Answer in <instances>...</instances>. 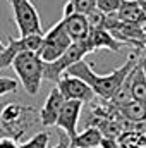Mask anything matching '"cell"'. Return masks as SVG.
Here are the masks:
<instances>
[{"label": "cell", "mask_w": 146, "mask_h": 148, "mask_svg": "<svg viewBox=\"0 0 146 148\" xmlns=\"http://www.w3.org/2000/svg\"><path fill=\"white\" fill-rule=\"evenodd\" d=\"M141 7H143V12H145V16H146V2L145 3H141Z\"/></svg>", "instance_id": "25"}, {"label": "cell", "mask_w": 146, "mask_h": 148, "mask_svg": "<svg viewBox=\"0 0 146 148\" xmlns=\"http://www.w3.org/2000/svg\"><path fill=\"white\" fill-rule=\"evenodd\" d=\"M119 114L131 122H146V103L139 100H127L117 105Z\"/></svg>", "instance_id": "16"}, {"label": "cell", "mask_w": 146, "mask_h": 148, "mask_svg": "<svg viewBox=\"0 0 146 148\" xmlns=\"http://www.w3.org/2000/svg\"><path fill=\"white\" fill-rule=\"evenodd\" d=\"M12 12H14V21L19 29L21 36L28 35H43L41 29V19L38 14L33 0H9Z\"/></svg>", "instance_id": "6"}, {"label": "cell", "mask_w": 146, "mask_h": 148, "mask_svg": "<svg viewBox=\"0 0 146 148\" xmlns=\"http://www.w3.org/2000/svg\"><path fill=\"white\" fill-rule=\"evenodd\" d=\"M62 24L65 28V33L69 35V38L72 41H83L86 40L91 28H89V23H88V17L84 14H79V12H72V14H67V16H62Z\"/></svg>", "instance_id": "12"}, {"label": "cell", "mask_w": 146, "mask_h": 148, "mask_svg": "<svg viewBox=\"0 0 146 148\" xmlns=\"http://www.w3.org/2000/svg\"><path fill=\"white\" fill-rule=\"evenodd\" d=\"M129 93L132 100L146 103V73L143 66V55H139L136 66L129 73Z\"/></svg>", "instance_id": "13"}, {"label": "cell", "mask_w": 146, "mask_h": 148, "mask_svg": "<svg viewBox=\"0 0 146 148\" xmlns=\"http://www.w3.org/2000/svg\"><path fill=\"white\" fill-rule=\"evenodd\" d=\"M19 83L12 77H7V76H0V97L3 95H9V93H14L17 90Z\"/></svg>", "instance_id": "20"}, {"label": "cell", "mask_w": 146, "mask_h": 148, "mask_svg": "<svg viewBox=\"0 0 146 148\" xmlns=\"http://www.w3.org/2000/svg\"><path fill=\"white\" fill-rule=\"evenodd\" d=\"M100 148H119V147H117L115 138H107V136H103L102 141H100Z\"/></svg>", "instance_id": "22"}, {"label": "cell", "mask_w": 146, "mask_h": 148, "mask_svg": "<svg viewBox=\"0 0 146 148\" xmlns=\"http://www.w3.org/2000/svg\"><path fill=\"white\" fill-rule=\"evenodd\" d=\"M86 43L89 47V52L95 50H112V52H120L124 43L119 41L110 31L103 29V28H95L89 31V35L86 38Z\"/></svg>", "instance_id": "11"}, {"label": "cell", "mask_w": 146, "mask_h": 148, "mask_svg": "<svg viewBox=\"0 0 146 148\" xmlns=\"http://www.w3.org/2000/svg\"><path fill=\"white\" fill-rule=\"evenodd\" d=\"M115 17L122 23L129 24H143L146 23V16L143 12V7L138 0H122L119 10L115 12Z\"/></svg>", "instance_id": "14"}, {"label": "cell", "mask_w": 146, "mask_h": 148, "mask_svg": "<svg viewBox=\"0 0 146 148\" xmlns=\"http://www.w3.org/2000/svg\"><path fill=\"white\" fill-rule=\"evenodd\" d=\"M122 0H96V9L103 14H115Z\"/></svg>", "instance_id": "19"}, {"label": "cell", "mask_w": 146, "mask_h": 148, "mask_svg": "<svg viewBox=\"0 0 146 148\" xmlns=\"http://www.w3.org/2000/svg\"><path fill=\"white\" fill-rule=\"evenodd\" d=\"M138 59H139V50L134 52V53H131V55L127 57V60H126L120 67L113 69V71L108 73V74H96L91 69L89 64H86L84 60H77V62L72 64L71 67H67V71L64 74L76 76V77L83 79V81L95 91V95H98V97H102V98H105V100H112L113 95L117 93V90L120 88V84L124 83V79L127 77V74L131 73L132 67L136 66Z\"/></svg>", "instance_id": "1"}, {"label": "cell", "mask_w": 146, "mask_h": 148, "mask_svg": "<svg viewBox=\"0 0 146 148\" xmlns=\"http://www.w3.org/2000/svg\"><path fill=\"white\" fill-rule=\"evenodd\" d=\"M83 110V103L76 102V100H65L62 109L59 112L57 122L55 126H59L64 134L69 138V141L74 140V136L77 134V122H79V115Z\"/></svg>", "instance_id": "9"}, {"label": "cell", "mask_w": 146, "mask_h": 148, "mask_svg": "<svg viewBox=\"0 0 146 148\" xmlns=\"http://www.w3.org/2000/svg\"><path fill=\"white\" fill-rule=\"evenodd\" d=\"M3 47H5V43H3V41H2V40H0V52H2V50H3Z\"/></svg>", "instance_id": "24"}, {"label": "cell", "mask_w": 146, "mask_h": 148, "mask_svg": "<svg viewBox=\"0 0 146 148\" xmlns=\"http://www.w3.org/2000/svg\"><path fill=\"white\" fill-rule=\"evenodd\" d=\"M0 148H19V143L10 136H3L0 138Z\"/></svg>", "instance_id": "21"}, {"label": "cell", "mask_w": 146, "mask_h": 148, "mask_svg": "<svg viewBox=\"0 0 146 148\" xmlns=\"http://www.w3.org/2000/svg\"><path fill=\"white\" fill-rule=\"evenodd\" d=\"M138 2H139V3H145L146 0H138Z\"/></svg>", "instance_id": "27"}, {"label": "cell", "mask_w": 146, "mask_h": 148, "mask_svg": "<svg viewBox=\"0 0 146 148\" xmlns=\"http://www.w3.org/2000/svg\"><path fill=\"white\" fill-rule=\"evenodd\" d=\"M72 43V40L65 33V28L62 24V21H59L57 24H53L41 40V45L38 48V55L43 62H53L57 60Z\"/></svg>", "instance_id": "5"}, {"label": "cell", "mask_w": 146, "mask_h": 148, "mask_svg": "<svg viewBox=\"0 0 146 148\" xmlns=\"http://www.w3.org/2000/svg\"><path fill=\"white\" fill-rule=\"evenodd\" d=\"M64 102H65V98L62 97V93L59 91V88L53 86V88L50 90V93H48V97H46V100H45L41 110H40V121H41V124H43L45 127L55 126L57 117H59V112L62 109Z\"/></svg>", "instance_id": "10"}, {"label": "cell", "mask_w": 146, "mask_h": 148, "mask_svg": "<svg viewBox=\"0 0 146 148\" xmlns=\"http://www.w3.org/2000/svg\"><path fill=\"white\" fill-rule=\"evenodd\" d=\"M55 86L59 88V91L62 93V97L65 100H76V102H81L83 105L89 103L96 97L95 91L83 79H79L76 76H69V74H62L59 77V81L55 83Z\"/></svg>", "instance_id": "7"}, {"label": "cell", "mask_w": 146, "mask_h": 148, "mask_svg": "<svg viewBox=\"0 0 146 148\" xmlns=\"http://www.w3.org/2000/svg\"><path fill=\"white\" fill-rule=\"evenodd\" d=\"M93 9H96V0H67L64 5V16L79 12V14H89Z\"/></svg>", "instance_id": "17"}, {"label": "cell", "mask_w": 146, "mask_h": 148, "mask_svg": "<svg viewBox=\"0 0 146 148\" xmlns=\"http://www.w3.org/2000/svg\"><path fill=\"white\" fill-rule=\"evenodd\" d=\"M12 69L17 74L24 91L28 95H38L40 88H41V81H43V69H45V62L40 59L36 52H21L14 57L12 60Z\"/></svg>", "instance_id": "2"}, {"label": "cell", "mask_w": 146, "mask_h": 148, "mask_svg": "<svg viewBox=\"0 0 146 148\" xmlns=\"http://www.w3.org/2000/svg\"><path fill=\"white\" fill-rule=\"evenodd\" d=\"M48 143H50V134L46 131H40L29 140L23 141L19 148H48Z\"/></svg>", "instance_id": "18"}, {"label": "cell", "mask_w": 146, "mask_h": 148, "mask_svg": "<svg viewBox=\"0 0 146 148\" xmlns=\"http://www.w3.org/2000/svg\"><path fill=\"white\" fill-rule=\"evenodd\" d=\"M53 148H69V138H67L65 134H60V140H59V143H57Z\"/></svg>", "instance_id": "23"}, {"label": "cell", "mask_w": 146, "mask_h": 148, "mask_svg": "<svg viewBox=\"0 0 146 148\" xmlns=\"http://www.w3.org/2000/svg\"><path fill=\"white\" fill-rule=\"evenodd\" d=\"M96 148H100V147H96Z\"/></svg>", "instance_id": "28"}, {"label": "cell", "mask_w": 146, "mask_h": 148, "mask_svg": "<svg viewBox=\"0 0 146 148\" xmlns=\"http://www.w3.org/2000/svg\"><path fill=\"white\" fill-rule=\"evenodd\" d=\"M91 53L89 47L86 43V40L83 41H72L69 45V48L53 62H45V69H43V79H48L52 83H57L59 77L67 71V67H71L77 60H83L84 55Z\"/></svg>", "instance_id": "4"}, {"label": "cell", "mask_w": 146, "mask_h": 148, "mask_svg": "<svg viewBox=\"0 0 146 148\" xmlns=\"http://www.w3.org/2000/svg\"><path fill=\"white\" fill-rule=\"evenodd\" d=\"M43 35H28V36H19L12 38L9 36L7 45L3 47V50L0 52V69H5L12 64L14 57L21 52H38L40 45H41Z\"/></svg>", "instance_id": "8"}, {"label": "cell", "mask_w": 146, "mask_h": 148, "mask_svg": "<svg viewBox=\"0 0 146 148\" xmlns=\"http://www.w3.org/2000/svg\"><path fill=\"white\" fill-rule=\"evenodd\" d=\"M33 107H24L21 103H5L0 110V127L2 131L17 140L21 138L31 126Z\"/></svg>", "instance_id": "3"}, {"label": "cell", "mask_w": 146, "mask_h": 148, "mask_svg": "<svg viewBox=\"0 0 146 148\" xmlns=\"http://www.w3.org/2000/svg\"><path fill=\"white\" fill-rule=\"evenodd\" d=\"M102 138H103L102 131L96 126H89L83 133H77L74 140L69 141V148H96L100 147Z\"/></svg>", "instance_id": "15"}, {"label": "cell", "mask_w": 146, "mask_h": 148, "mask_svg": "<svg viewBox=\"0 0 146 148\" xmlns=\"http://www.w3.org/2000/svg\"><path fill=\"white\" fill-rule=\"evenodd\" d=\"M143 66H145V73H146V57H143Z\"/></svg>", "instance_id": "26"}]
</instances>
